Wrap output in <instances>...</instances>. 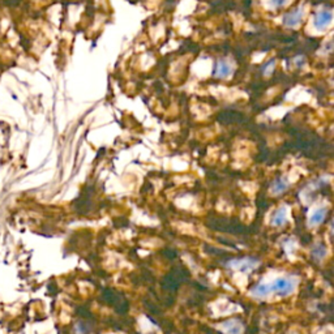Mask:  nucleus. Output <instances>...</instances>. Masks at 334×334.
Listing matches in <instances>:
<instances>
[{
	"mask_svg": "<svg viewBox=\"0 0 334 334\" xmlns=\"http://www.w3.org/2000/svg\"><path fill=\"white\" fill-rule=\"evenodd\" d=\"M294 62H295V64L298 65V67H303V65H304V58H303L302 55H299V57H296L295 59H294Z\"/></svg>",
	"mask_w": 334,
	"mask_h": 334,
	"instance_id": "obj_14",
	"label": "nucleus"
},
{
	"mask_svg": "<svg viewBox=\"0 0 334 334\" xmlns=\"http://www.w3.org/2000/svg\"><path fill=\"white\" fill-rule=\"evenodd\" d=\"M286 222H287V209H286V207L278 208V209L274 212V214L272 216V225L279 227V226H284Z\"/></svg>",
	"mask_w": 334,
	"mask_h": 334,
	"instance_id": "obj_10",
	"label": "nucleus"
},
{
	"mask_svg": "<svg viewBox=\"0 0 334 334\" xmlns=\"http://www.w3.org/2000/svg\"><path fill=\"white\" fill-rule=\"evenodd\" d=\"M326 214H328V208H317V209H315L314 212L310 214V217H308V225H310L311 227L319 226L320 223L325 221Z\"/></svg>",
	"mask_w": 334,
	"mask_h": 334,
	"instance_id": "obj_7",
	"label": "nucleus"
},
{
	"mask_svg": "<svg viewBox=\"0 0 334 334\" xmlns=\"http://www.w3.org/2000/svg\"><path fill=\"white\" fill-rule=\"evenodd\" d=\"M274 65H275V60L274 59H272V60H269V62L264 63V64L261 65V68H260L261 73L269 74L270 72L273 71V68H274Z\"/></svg>",
	"mask_w": 334,
	"mask_h": 334,
	"instance_id": "obj_12",
	"label": "nucleus"
},
{
	"mask_svg": "<svg viewBox=\"0 0 334 334\" xmlns=\"http://www.w3.org/2000/svg\"><path fill=\"white\" fill-rule=\"evenodd\" d=\"M270 4H272V7H274V8H281V7H284L285 4H286L287 0H269Z\"/></svg>",
	"mask_w": 334,
	"mask_h": 334,
	"instance_id": "obj_13",
	"label": "nucleus"
},
{
	"mask_svg": "<svg viewBox=\"0 0 334 334\" xmlns=\"http://www.w3.org/2000/svg\"><path fill=\"white\" fill-rule=\"evenodd\" d=\"M219 330L225 334H242L244 330L243 322L238 319H228L219 324Z\"/></svg>",
	"mask_w": 334,
	"mask_h": 334,
	"instance_id": "obj_6",
	"label": "nucleus"
},
{
	"mask_svg": "<svg viewBox=\"0 0 334 334\" xmlns=\"http://www.w3.org/2000/svg\"><path fill=\"white\" fill-rule=\"evenodd\" d=\"M289 181H287L285 176H278L274 182L270 186V192H273V195H281V193H285L289 189Z\"/></svg>",
	"mask_w": 334,
	"mask_h": 334,
	"instance_id": "obj_9",
	"label": "nucleus"
},
{
	"mask_svg": "<svg viewBox=\"0 0 334 334\" xmlns=\"http://www.w3.org/2000/svg\"><path fill=\"white\" fill-rule=\"evenodd\" d=\"M326 256V248L325 244H322V243H317L312 247V258L315 259L316 261H321L324 260Z\"/></svg>",
	"mask_w": 334,
	"mask_h": 334,
	"instance_id": "obj_11",
	"label": "nucleus"
},
{
	"mask_svg": "<svg viewBox=\"0 0 334 334\" xmlns=\"http://www.w3.org/2000/svg\"><path fill=\"white\" fill-rule=\"evenodd\" d=\"M303 15H304V8H303V6L296 7L293 11H289L287 13H285L284 17H282V24L287 28H295L296 25L300 24Z\"/></svg>",
	"mask_w": 334,
	"mask_h": 334,
	"instance_id": "obj_4",
	"label": "nucleus"
},
{
	"mask_svg": "<svg viewBox=\"0 0 334 334\" xmlns=\"http://www.w3.org/2000/svg\"><path fill=\"white\" fill-rule=\"evenodd\" d=\"M234 65L226 59H219L214 63L213 76L216 79H227L228 76L234 73Z\"/></svg>",
	"mask_w": 334,
	"mask_h": 334,
	"instance_id": "obj_5",
	"label": "nucleus"
},
{
	"mask_svg": "<svg viewBox=\"0 0 334 334\" xmlns=\"http://www.w3.org/2000/svg\"><path fill=\"white\" fill-rule=\"evenodd\" d=\"M249 294L256 299H265L272 295V286H270V284H265V282L258 284L256 286L252 287Z\"/></svg>",
	"mask_w": 334,
	"mask_h": 334,
	"instance_id": "obj_8",
	"label": "nucleus"
},
{
	"mask_svg": "<svg viewBox=\"0 0 334 334\" xmlns=\"http://www.w3.org/2000/svg\"><path fill=\"white\" fill-rule=\"evenodd\" d=\"M298 285L299 279L295 275H284V277L275 278L270 286H272V294L279 298H286L295 293Z\"/></svg>",
	"mask_w": 334,
	"mask_h": 334,
	"instance_id": "obj_1",
	"label": "nucleus"
},
{
	"mask_svg": "<svg viewBox=\"0 0 334 334\" xmlns=\"http://www.w3.org/2000/svg\"><path fill=\"white\" fill-rule=\"evenodd\" d=\"M331 20H333V11L331 8H322L319 12H316L314 18V27L315 29L322 32L330 25Z\"/></svg>",
	"mask_w": 334,
	"mask_h": 334,
	"instance_id": "obj_3",
	"label": "nucleus"
},
{
	"mask_svg": "<svg viewBox=\"0 0 334 334\" xmlns=\"http://www.w3.org/2000/svg\"><path fill=\"white\" fill-rule=\"evenodd\" d=\"M259 265L258 259L253 258H243V259H234L228 263V268L235 270H239V272H251V270L256 269Z\"/></svg>",
	"mask_w": 334,
	"mask_h": 334,
	"instance_id": "obj_2",
	"label": "nucleus"
}]
</instances>
